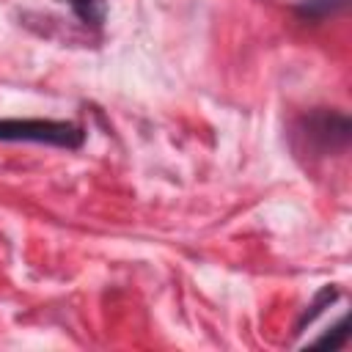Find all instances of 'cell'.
<instances>
[{
	"instance_id": "cell-5",
	"label": "cell",
	"mask_w": 352,
	"mask_h": 352,
	"mask_svg": "<svg viewBox=\"0 0 352 352\" xmlns=\"http://www.w3.org/2000/svg\"><path fill=\"white\" fill-rule=\"evenodd\" d=\"M333 300H338V289L336 286H322L319 292H316V297L311 300V305H305V311H302V316L297 319V333H302L305 330V324H311Z\"/></svg>"
},
{
	"instance_id": "cell-4",
	"label": "cell",
	"mask_w": 352,
	"mask_h": 352,
	"mask_svg": "<svg viewBox=\"0 0 352 352\" xmlns=\"http://www.w3.org/2000/svg\"><path fill=\"white\" fill-rule=\"evenodd\" d=\"M344 3L346 0H297L294 11L305 22H319V19L330 16V14H336L338 8H344Z\"/></svg>"
},
{
	"instance_id": "cell-1",
	"label": "cell",
	"mask_w": 352,
	"mask_h": 352,
	"mask_svg": "<svg viewBox=\"0 0 352 352\" xmlns=\"http://www.w3.org/2000/svg\"><path fill=\"white\" fill-rule=\"evenodd\" d=\"M0 143H38L77 151L85 143V129L55 118H0Z\"/></svg>"
},
{
	"instance_id": "cell-2",
	"label": "cell",
	"mask_w": 352,
	"mask_h": 352,
	"mask_svg": "<svg viewBox=\"0 0 352 352\" xmlns=\"http://www.w3.org/2000/svg\"><path fill=\"white\" fill-rule=\"evenodd\" d=\"M349 143V118L336 110H314L294 124L297 154L324 157Z\"/></svg>"
},
{
	"instance_id": "cell-3",
	"label": "cell",
	"mask_w": 352,
	"mask_h": 352,
	"mask_svg": "<svg viewBox=\"0 0 352 352\" xmlns=\"http://www.w3.org/2000/svg\"><path fill=\"white\" fill-rule=\"evenodd\" d=\"M58 3L69 6L82 28L99 30L104 25V19H107V0H58Z\"/></svg>"
},
{
	"instance_id": "cell-6",
	"label": "cell",
	"mask_w": 352,
	"mask_h": 352,
	"mask_svg": "<svg viewBox=\"0 0 352 352\" xmlns=\"http://www.w3.org/2000/svg\"><path fill=\"white\" fill-rule=\"evenodd\" d=\"M346 338H349V324H346V316H341L336 324H333V330L330 333H324V336H319L316 341H311L314 346H330V349H341L344 344H346Z\"/></svg>"
}]
</instances>
